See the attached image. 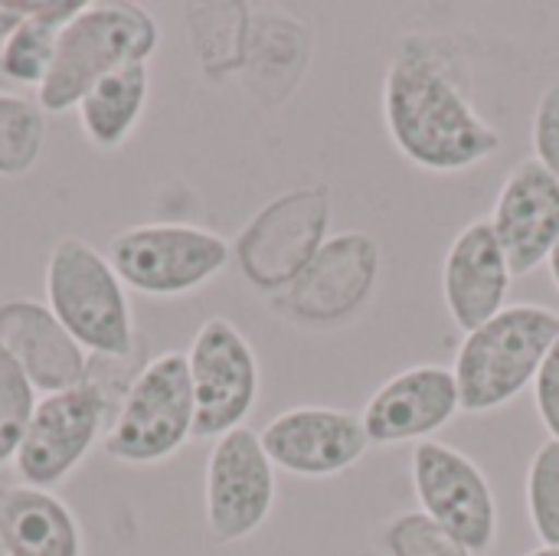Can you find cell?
<instances>
[{
    "mask_svg": "<svg viewBox=\"0 0 559 556\" xmlns=\"http://www.w3.org/2000/svg\"><path fill=\"white\" fill-rule=\"evenodd\" d=\"M380 105L393 147L426 174H468L504 147L498 125L475 102L468 56L439 33H406L396 43Z\"/></svg>",
    "mask_w": 559,
    "mask_h": 556,
    "instance_id": "6da1fadb",
    "label": "cell"
},
{
    "mask_svg": "<svg viewBox=\"0 0 559 556\" xmlns=\"http://www.w3.org/2000/svg\"><path fill=\"white\" fill-rule=\"evenodd\" d=\"M160 46V23L131 0H92L56 36V56L36 105L46 115L75 111L79 98L105 75L147 66Z\"/></svg>",
    "mask_w": 559,
    "mask_h": 556,
    "instance_id": "7a4b0ae2",
    "label": "cell"
},
{
    "mask_svg": "<svg viewBox=\"0 0 559 556\" xmlns=\"http://www.w3.org/2000/svg\"><path fill=\"white\" fill-rule=\"evenodd\" d=\"M557 338V311L531 301L508 305L488 324L468 331L452 364L462 413L485 416L514 403L534 387Z\"/></svg>",
    "mask_w": 559,
    "mask_h": 556,
    "instance_id": "3957f363",
    "label": "cell"
},
{
    "mask_svg": "<svg viewBox=\"0 0 559 556\" xmlns=\"http://www.w3.org/2000/svg\"><path fill=\"white\" fill-rule=\"evenodd\" d=\"M46 308L88 357H134V311L118 272L82 236H62L46 259Z\"/></svg>",
    "mask_w": 559,
    "mask_h": 556,
    "instance_id": "277c9868",
    "label": "cell"
},
{
    "mask_svg": "<svg viewBox=\"0 0 559 556\" xmlns=\"http://www.w3.org/2000/svg\"><path fill=\"white\" fill-rule=\"evenodd\" d=\"M197 439V406L187 370V354L164 351L141 364L128 383L102 452L121 465H160Z\"/></svg>",
    "mask_w": 559,
    "mask_h": 556,
    "instance_id": "5b68a950",
    "label": "cell"
},
{
    "mask_svg": "<svg viewBox=\"0 0 559 556\" xmlns=\"http://www.w3.org/2000/svg\"><path fill=\"white\" fill-rule=\"evenodd\" d=\"M105 259L128 292L183 298L226 272L233 242L197 223H138L108 239Z\"/></svg>",
    "mask_w": 559,
    "mask_h": 556,
    "instance_id": "8992f818",
    "label": "cell"
},
{
    "mask_svg": "<svg viewBox=\"0 0 559 556\" xmlns=\"http://www.w3.org/2000/svg\"><path fill=\"white\" fill-rule=\"evenodd\" d=\"M380 242L364 229L328 236L305 272L269 308L301 331H341L357 321L380 285Z\"/></svg>",
    "mask_w": 559,
    "mask_h": 556,
    "instance_id": "52a82bcc",
    "label": "cell"
},
{
    "mask_svg": "<svg viewBox=\"0 0 559 556\" xmlns=\"http://www.w3.org/2000/svg\"><path fill=\"white\" fill-rule=\"evenodd\" d=\"M331 190L295 187L269 200L236 236L233 259L242 279L269 298L285 292L328 242Z\"/></svg>",
    "mask_w": 559,
    "mask_h": 556,
    "instance_id": "ba28073f",
    "label": "cell"
},
{
    "mask_svg": "<svg viewBox=\"0 0 559 556\" xmlns=\"http://www.w3.org/2000/svg\"><path fill=\"white\" fill-rule=\"evenodd\" d=\"M409 475L419 511L426 518H432L475 556H488L498 547V498L472 456L449 442L429 439L413 446Z\"/></svg>",
    "mask_w": 559,
    "mask_h": 556,
    "instance_id": "9c48e42d",
    "label": "cell"
},
{
    "mask_svg": "<svg viewBox=\"0 0 559 556\" xmlns=\"http://www.w3.org/2000/svg\"><path fill=\"white\" fill-rule=\"evenodd\" d=\"M187 370L197 406V439H219L242 429L259 403V357L249 338L229 318H206L190 347Z\"/></svg>",
    "mask_w": 559,
    "mask_h": 556,
    "instance_id": "30bf717a",
    "label": "cell"
},
{
    "mask_svg": "<svg viewBox=\"0 0 559 556\" xmlns=\"http://www.w3.org/2000/svg\"><path fill=\"white\" fill-rule=\"evenodd\" d=\"M275 465L255 429L219 436L203 472V521L213 544H242L265 528L275 508Z\"/></svg>",
    "mask_w": 559,
    "mask_h": 556,
    "instance_id": "8fae6325",
    "label": "cell"
},
{
    "mask_svg": "<svg viewBox=\"0 0 559 556\" xmlns=\"http://www.w3.org/2000/svg\"><path fill=\"white\" fill-rule=\"evenodd\" d=\"M108 423L111 410L88 383L66 393L39 397L23 442L13 456V472L20 485L39 492H52L56 485H62L105 439Z\"/></svg>",
    "mask_w": 559,
    "mask_h": 556,
    "instance_id": "7c38bea8",
    "label": "cell"
},
{
    "mask_svg": "<svg viewBox=\"0 0 559 556\" xmlns=\"http://www.w3.org/2000/svg\"><path fill=\"white\" fill-rule=\"evenodd\" d=\"M269 462L295 478H337L370 449L360 416L337 406H292L272 416L262 433Z\"/></svg>",
    "mask_w": 559,
    "mask_h": 556,
    "instance_id": "4fadbf2b",
    "label": "cell"
},
{
    "mask_svg": "<svg viewBox=\"0 0 559 556\" xmlns=\"http://www.w3.org/2000/svg\"><path fill=\"white\" fill-rule=\"evenodd\" d=\"M455 416H462V397L452 367L419 364L383 380L367 400L360 423L370 446L393 449L436 439Z\"/></svg>",
    "mask_w": 559,
    "mask_h": 556,
    "instance_id": "5bb4252c",
    "label": "cell"
},
{
    "mask_svg": "<svg viewBox=\"0 0 559 556\" xmlns=\"http://www.w3.org/2000/svg\"><path fill=\"white\" fill-rule=\"evenodd\" d=\"M488 223L514 279L537 272L559 246V184L534 157H524L504 177Z\"/></svg>",
    "mask_w": 559,
    "mask_h": 556,
    "instance_id": "9a60e30c",
    "label": "cell"
},
{
    "mask_svg": "<svg viewBox=\"0 0 559 556\" xmlns=\"http://www.w3.org/2000/svg\"><path fill=\"white\" fill-rule=\"evenodd\" d=\"M514 285L511 262L488 220H472L449 242L442 259V301L465 334L508 308Z\"/></svg>",
    "mask_w": 559,
    "mask_h": 556,
    "instance_id": "2e32d148",
    "label": "cell"
},
{
    "mask_svg": "<svg viewBox=\"0 0 559 556\" xmlns=\"http://www.w3.org/2000/svg\"><path fill=\"white\" fill-rule=\"evenodd\" d=\"M0 347L16 360L39 397L66 393L85 383L88 354L59 324L46 301L7 298L0 301Z\"/></svg>",
    "mask_w": 559,
    "mask_h": 556,
    "instance_id": "e0dca14e",
    "label": "cell"
},
{
    "mask_svg": "<svg viewBox=\"0 0 559 556\" xmlns=\"http://www.w3.org/2000/svg\"><path fill=\"white\" fill-rule=\"evenodd\" d=\"M311 62V29L278 10H252L239 79L259 105H282Z\"/></svg>",
    "mask_w": 559,
    "mask_h": 556,
    "instance_id": "ac0fdd59",
    "label": "cell"
},
{
    "mask_svg": "<svg viewBox=\"0 0 559 556\" xmlns=\"http://www.w3.org/2000/svg\"><path fill=\"white\" fill-rule=\"evenodd\" d=\"M3 556H82V528L52 492L13 485L0 492Z\"/></svg>",
    "mask_w": 559,
    "mask_h": 556,
    "instance_id": "d6986e66",
    "label": "cell"
},
{
    "mask_svg": "<svg viewBox=\"0 0 559 556\" xmlns=\"http://www.w3.org/2000/svg\"><path fill=\"white\" fill-rule=\"evenodd\" d=\"M151 98V69L128 66L98 79L75 105L79 128L95 151H118L138 131Z\"/></svg>",
    "mask_w": 559,
    "mask_h": 556,
    "instance_id": "ffe728a7",
    "label": "cell"
},
{
    "mask_svg": "<svg viewBox=\"0 0 559 556\" xmlns=\"http://www.w3.org/2000/svg\"><path fill=\"white\" fill-rule=\"evenodd\" d=\"M249 20V3H193L187 10L190 46L206 79L216 82L226 75H239Z\"/></svg>",
    "mask_w": 559,
    "mask_h": 556,
    "instance_id": "44dd1931",
    "label": "cell"
},
{
    "mask_svg": "<svg viewBox=\"0 0 559 556\" xmlns=\"http://www.w3.org/2000/svg\"><path fill=\"white\" fill-rule=\"evenodd\" d=\"M46 144V111L36 98L0 92V177H26Z\"/></svg>",
    "mask_w": 559,
    "mask_h": 556,
    "instance_id": "7402d4cb",
    "label": "cell"
},
{
    "mask_svg": "<svg viewBox=\"0 0 559 556\" xmlns=\"http://www.w3.org/2000/svg\"><path fill=\"white\" fill-rule=\"evenodd\" d=\"M56 36H59L56 26L20 16L16 29L0 46V75L16 85L39 88L56 56Z\"/></svg>",
    "mask_w": 559,
    "mask_h": 556,
    "instance_id": "603a6c76",
    "label": "cell"
},
{
    "mask_svg": "<svg viewBox=\"0 0 559 556\" xmlns=\"http://www.w3.org/2000/svg\"><path fill=\"white\" fill-rule=\"evenodd\" d=\"M527 518L544 547H559V442L547 439L527 465Z\"/></svg>",
    "mask_w": 559,
    "mask_h": 556,
    "instance_id": "cb8c5ba5",
    "label": "cell"
},
{
    "mask_svg": "<svg viewBox=\"0 0 559 556\" xmlns=\"http://www.w3.org/2000/svg\"><path fill=\"white\" fill-rule=\"evenodd\" d=\"M380 551L386 556H475L423 511L393 514L380 531Z\"/></svg>",
    "mask_w": 559,
    "mask_h": 556,
    "instance_id": "d4e9b609",
    "label": "cell"
},
{
    "mask_svg": "<svg viewBox=\"0 0 559 556\" xmlns=\"http://www.w3.org/2000/svg\"><path fill=\"white\" fill-rule=\"evenodd\" d=\"M39 393L16 367V360L0 347V469L13 465V456L23 442V433L33 419Z\"/></svg>",
    "mask_w": 559,
    "mask_h": 556,
    "instance_id": "484cf974",
    "label": "cell"
},
{
    "mask_svg": "<svg viewBox=\"0 0 559 556\" xmlns=\"http://www.w3.org/2000/svg\"><path fill=\"white\" fill-rule=\"evenodd\" d=\"M531 147L534 161L559 184V82L547 85L531 115Z\"/></svg>",
    "mask_w": 559,
    "mask_h": 556,
    "instance_id": "4316f807",
    "label": "cell"
},
{
    "mask_svg": "<svg viewBox=\"0 0 559 556\" xmlns=\"http://www.w3.org/2000/svg\"><path fill=\"white\" fill-rule=\"evenodd\" d=\"M534 410H537V419L547 429V436L559 442V338L554 341V347L534 380Z\"/></svg>",
    "mask_w": 559,
    "mask_h": 556,
    "instance_id": "83f0119b",
    "label": "cell"
},
{
    "mask_svg": "<svg viewBox=\"0 0 559 556\" xmlns=\"http://www.w3.org/2000/svg\"><path fill=\"white\" fill-rule=\"evenodd\" d=\"M547 272H550V282H554V288L559 292V246L554 249V256L547 259Z\"/></svg>",
    "mask_w": 559,
    "mask_h": 556,
    "instance_id": "f1b7e54d",
    "label": "cell"
},
{
    "mask_svg": "<svg viewBox=\"0 0 559 556\" xmlns=\"http://www.w3.org/2000/svg\"><path fill=\"white\" fill-rule=\"evenodd\" d=\"M524 556H559V547H537V551H531V554H524Z\"/></svg>",
    "mask_w": 559,
    "mask_h": 556,
    "instance_id": "f546056e",
    "label": "cell"
},
{
    "mask_svg": "<svg viewBox=\"0 0 559 556\" xmlns=\"http://www.w3.org/2000/svg\"><path fill=\"white\" fill-rule=\"evenodd\" d=\"M0 556H3V547H0Z\"/></svg>",
    "mask_w": 559,
    "mask_h": 556,
    "instance_id": "4dcf8cb0",
    "label": "cell"
}]
</instances>
